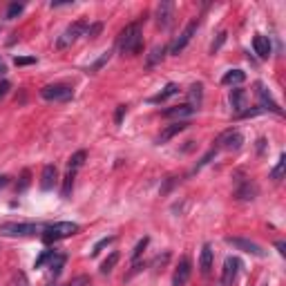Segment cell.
<instances>
[{
    "instance_id": "obj_1",
    "label": "cell",
    "mask_w": 286,
    "mask_h": 286,
    "mask_svg": "<svg viewBox=\"0 0 286 286\" xmlns=\"http://www.w3.org/2000/svg\"><path fill=\"white\" fill-rule=\"evenodd\" d=\"M143 47V34H141V23H130L126 25L121 34H119V49L123 54H139Z\"/></svg>"
},
{
    "instance_id": "obj_2",
    "label": "cell",
    "mask_w": 286,
    "mask_h": 286,
    "mask_svg": "<svg viewBox=\"0 0 286 286\" xmlns=\"http://www.w3.org/2000/svg\"><path fill=\"white\" fill-rule=\"evenodd\" d=\"M81 231L79 223L74 221H56V223H49L43 233V242L45 244H54V242H61V239H67L72 235Z\"/></svg>"
},
{
    "instance_id": "obj_3",
    "label": "cell",
    "mask_w": 286,
    "mask_h": 286,
    "mask_svg": "<svg viewBox=\"0 0 286 286\" xmlns=\"http://www.w3.org/2000/svg\"><path fill=\"white\" fill-rule=\"evenodd\" d=\"M87 25H90L87 20H76V23H72L70 27H67L65 32L59 36V40H56V47H59V49H67L70 45H74L76 40H79V36H85Z\"/></svg>"
},
{
    "instance_id": "obj_4",
    "label": "cell",
    "mask_w": 286,
    "mask_h": 286,
    "mask_svg": "<svg viewBox=\"0 0 286 286\" xmlns=\"http://www.w3.org/2000/svg\"><path fill=\"white\" fill-rule=\"evenodd\" d=\"M38 233V223H23V221H7L0 223L3 237H32Z\"/></svg>"
},
{
    "instance_id": "obj_5",
    "label": "cell",
    "mask_w": 286,
    "mask_h": 286,
    "mask_svg": "<svg viewBox=\"0 0 286 286\" xmlns=\"http://www.w3.org/2000/svg\"><path fill=\"white\" fill-rule=\"evenodd\" d=\"M40 96L45 101H70V98H74V90L65 83H51L40 90Z\"/></svg>"
},
{
    "instance_id": "obj_6",
    "label": "cell",
    "mask_w": 286,
    "mask_h": 286,
    "mask_svg": "<svg viewBox=\"0 0 286 286\" xmlns=\"http://www.w3.org/2000/svg\"><path fill=\"white\" fill-rule=\"evenodd\" d=\"M197 27H199V20H197V18H192V20H190V23H188V25H186V29H184V32H181V34H179V38H177V40H175V43H173V47H170V54H175V56H179V54H181V51H184V49H186V45H188V43H190V40H192V36H195V34H197Z\"/></svg>"
},
{
    "instance_id": "obj_7",
    "label": "cell",
    "mask_w": 286,
    "mask_h": 286,
    "mask_svg": "<svg viewBox=\"0 0 286 286\" xmlns=\"http://www.w3.org/2000/svg\"><path fill=\"white\" fill-rule=\"evenodd\" d=\"M226 244L235 246L237 251H244V253H251L255 257H266V251H264L259 244L251 242V239H242V237H226Z\"/></svg>"
},
{
    "instance_id": "obj_8",
    "label": "cell",
    "mask_w": 286,
    "mask_h": 286,
    "mask_svg": "<svg viewBox=\"0 0 286 286\" xmlns=\"http://www.w3.org/2000/svg\"><path fill=\"white\" fill-rule=\"evenodd\" d=\"M242 268V259L239 257H226L221 268V286H233V282L237 279V273Z\"/></svg>"
},
{
    "instance_id": "obj_9",
    "label": "cell",
    "mask_w": 286,
    "mask_h": 286,
    "mask_svg": "<svg viewBox=\"0 0 286 286\" xmlns=\"http://www.w3.org/2000/svg\"><path fill=\"white\" fill-rule=\"evenodd\" d=\"M255 94H257V98H259V105H262V110H270V112H275V114H282V107H279L277 101L270 96V92L266 90V85H264V83H255Z\"/></svg>"
},
{
    "instance_id": "obj_10",
    "label": "cell",
    "mask_w": 286,
    "mask_h": 286,
    "mask_svg": "<svg viewBox=\"0 0 286 286\" xmlns=\"http://www.w3.org/2000/svg\"><path fill=\"white\" fill-rule=\"evenodd\" d=\"M190 273H192V264L188 257H181L179 264L175 268V275H173V286H186L190 279Z\"/></svg>"
},
{
    "instance_id": "obj_11",
    "label": "cell",
    "mask_w": 286,
    "mask_h": 286,
    "mask_svg": "<svg viewBox=\"0 0 286 286\" xmlns=\"http://www.w3.org/2000/svg\"><path fill=\"white\" fill-rule=\"evenodd\" d=\"M173 14H175V5L168 3V0H163V3L157 7V25L161 29L170 27V23H173Z\"/></svg>"
},
{
    "instance_id": "obj_12",
    "label": "cell",
    "mask_w": 286,
    "mask_h": 286,
    "mask_svg": "<svg viewBox=\"0 0 286 286\" xmlns=\"http://www.w3.org/2000/svg\"><path fill=\"white\" fill-rule=\"evenodd\" d=\"M244 143V137L237 132V130H228L226 134H221L219 137V145L223 150H239Z\"/></svg>"
},
{
    "instance_id": "obj_13",
    "label": "cell",
    "mask_w": 286,
    "mask_h": 286,
    "mask_svg": "<svg viewBox=\"0 0 286 286\" xmlns=\"http://www.w3.org/2000/svg\"><path fill=\"white\" fill-rule=\"evenodd\" d=\"M56 177H59V170H56L54 163H47L43 168V175H40V190H51L56 184Z\"/></svg>"
},
{
    "instance_id": "obj_14",
    "label": "cell",
    "mask_w": 286,
    "mask_h": 286,
    "mask_svg": "<svg viewBox=\"0 0 286 286\" xmlns=\"http://www.w3.org/2000/svg\"><path fill=\"white\" fill-rule=\"evenodd\" d=\"M197 110L190 105V103H184V105H175V107H168V110H163V117L165 119H186V117H192Z\"/></svg>"
},
{
    "instance_id": "obj_15",
    "label": "cell",
    "mask_w": 286,
    "mask_h": 286,
    "mask_svg": "<svg viewBox=\"0 0 286 286\" xmlns=\"http://www.w3.org/2000/svg\"><path fill=\"white\" fill-rule=\"evenodd\" d=\"M246 98H248L246 90H242V87H233L231 90V105L237 114L244 112V107H246Z\"/></svg>"
},
{
    "instance_id": "obj_16",
    "label": "cell",
    "mask_w": 286,
    "mask_h": 286,
    "mask_svg": "<svg viewBox=\"0 0 286 286\" xmlns=\"http://www.w3.org/2000/svg\"><path fill=\"white\" fill-rule=\"evenodd\" d=\"M253 49H255V54H257L259 59H268L270 56V40L266 38V36L257 34L253 38Z\"/></svg>"
},
{
    "instance_id": "obj_17",
    "label": "cell",
    "mask_w": 286,
    "mask_h": 286,
    "mask_svg": "<svg viewBox=\"0 0 286 286\" xmlns=\"http://www.w3.org/2000/svg\"><path fill=\"white\" fill-rule=\"evenodd\" d=\"M212 257H215V253H212V246L210 244H204V248H201V255H199V268L201 273L208 275L212 268Z\"/></svg>"
},
{
    "instance_id": "obj_18",
    "label": "cell",
    "mask_w": 286,
    "mask_h": 286,
    "mask_svg": "<svg viewBox=\"0 0 286 286\" xmlns=\"http://www.w3.org/2000/svg\"><path fill=\"white\" fill-rule=\"evenodd\" d=\"M186 128H188V123H184V121H177V123H173V126H168L163 132L159 134V143H168L170 139L177 137L179 132H184Z\"/></svg>"
},
{
    "instance_id": "obj_19",
    "label": "cell",
    "mask_w": 286,
    "mask_h": 286,
    "mask_svg": "<svg viewBox=\"0 0 286 286\" xmlns=\"http://www.w3.org/2000/svg\"><path fill=\"white\" fill-rule=\"evenodd\" d=\"M244 81H246V72L244 70H231V72H226L221 79L223 85H242Z\"/></svg>"
},
{
    "instance_id": "obj_20",
    "label": "cell",
    "mask_w": 286,
    "mask_h": 286,
    "mask_svg": "<svg viewBox=\"0 0 286 286\" xmlns=\"http://www.w3.org/2000/svg\"><path fill=\"white\" fill-rule=\"evenodd\" d=\"M175 94H179V85H177V83H168V85H165L157 96L150 98V103H163V101H168V98L175 96Z\"/></svg>"
},
{
    "instance_id": "obj_21",
    "label": "cell",
    "mask_w": 286,
    "mask_h": 286,
    "mask_svg": "<svg viewBox=\"0 0 286 286\" xmlns=\"http://www.w3.org/2000/svg\"><path fill=\"white\" fill-rule=\"evenodd\" d=\"M74 179H76V170H67L65 179H63V188H61V195H63V199L72 195V188H74Z\"/></svg>"
},
{
    "instance_id": "obj_22",
    "label": "cell",
    "mask_w": 286,
    "mask_h": 286,
    "mask_svg": "<svg viewBox=\"0 0 286 286\" xmlns=\"http://www.w3.org/2000/svg\"><path fill=\"white\" fill-rule=\"evenodd\" d=\"M284 173H286V154H279L277 165L270 170V179H273V181H282L284 179Z\"/></svg>"
},
{
    "instance_id": "obj_23",
    "label": "cell",
    "mask_w": 286,
    "mask_h": 286,
    "mask_svg": "<svg viewBox=\"0 0 286 286\" xmlns=\"http://www.w3.org/2000/svg\"><path fill=\"white\" fill-rule=\"evenodd\" d=\"M201 90H204V87H201V83H195V85L190 87V92H188V94H190V101H192L190 105L195 107V110H199L201 98H204V92H201Z\"/></svg>"
},
{
    "instance_id": "obj_24",
    "label": "cell",
    "mask_w": 286,
    "mask_h": 286,
    "mask_svg": "<svg viewBox=\"0 0 286 286\" xmlns=\"http://www.w3.org/2000/svg\"><path fill=\"white\" fill-rule=\"evenodd\" d=\"M63 264H65V255L63 253H54L49 259V268H51V275H61V270H63Z\"/></svg>"
},
{
    "instance_id": "obj_25",
    "label": "cell",
    "mask_w": 286,
    "mask_h": 286,
    "mask_svg": "<svg viewBox=\"0 0 286 286\" xmlns=\"http://www.w3.org/2000/svg\"><path fill=\"white\" fill-rule=\"evenodd\" d=\"M85 159H87V152L85 150H79V152H74L70 157V161H67V165H70V170H79L83 163H85Z\"/></svg>"
},
{
    "instance_id": "obj_26",
    "label": "cell",
    "mask_w": 286,
    "mask_h": 286,
    "mask_svg": "<svg viewBox=\"0 0 286 286\" xmlns=\"http://www.w3.org/2000/svg\"><path fill=\"white\" fill-rule=\"evenodd\" d=\"M255 192H257V188H255L253 184H248V181H246V184H244L242 188L235 192V197H237V199H253Z\"/></svg>"
},
{
    "instance_id": "obj_27",
    "label": "cell",
    "mask_w": 286,
    "mask_h": 286,
    "mask_svg": "<svg viewBox=\"0 0 286 286\" xmlns=\"http://www.w3.org/2000/svg\"><path fill=\"white\" fill-rule=\"evenodd\" d=\"M23 9H25V5H23V3H12V5L7 7V14H5V18H7V20L18 18L20 14H23Z\"/></svg>"
},
{
    "instance_id": "obj_28",
    "label": "cell",
    "mask_w": 286,
    "mask_h": 286,
    "mask_svg": "<svg viewBox=\"0 0 286 286\" xmlns=\"http://www.w3.org/2000/svg\"><path fill=\"white\" fill-rule=\"evenodd\" d=\"M117 262H119V253H112V255H110V257H107V259H105V262H103V264H101V273H103V275H107V273H112V268H114V266H117Z\"/></svg>"
},
{
    "instance_id": "obj_29",
    "label": "cell",
    "mask_w": 286,
    "mask_h": 286,
    "mask_svg": "<svg viewBox=\"0 0 286 286\" xmlns=\"http://www.w3.org/2000/svg\"><path fill=\"white\" fill-rule=\"evenodd\" d=\"M148 242L150 239L148 237H143V239H139V244L137 246H134V251H132V262H137L139 257H141V253L145 251V246H148Z\"/></svg>"
},
{
    "instance_id": "obj_30",
    "label": "cell",
    "mask_w": 286,
    "mask_h": 286,
    "mask_svg": "<svg viewBox=\"0 0 286 286\" xmlns=\"http://www.w3.org/2000/svg\"><path fill=\"white\" fill-rule=\"evenodd\" d=\"M165 56V47H154L152 49V54L148 56V65H154V63H159L161 59Z\"/></svg>"
},
{
    "instance_id": "obj_31",
    "label": "cell",
    "mask_w": 286,
    "mask_h": 286,
    "mask_svg": "<svg viewBox=\"0 0 286 286\" xmlns=\"http://www.w3.org/2000/svg\"><path fill=\"white\" fill-rule=\"evenodd\" d=\"M112 242H114V235H110V237H103V239H98V242L94 244V248H92V255H98V253H101V248L110 246Z\"/></svg>"
},
{
    "instance_id": "obj_32",
    "label": "cell",
    "mask_w": 286,
    "mask_h": 286,
    "mask_svg": "<svg viewBox=\"0 0 286 286\" xmlns=\"http://www.w3.org/2000/svg\"><path fill=\"white\" fill-rule=\"evenodd\" d=\"M101 29H103V23H92V25H87L85 36L87 38H96V36L101 34Z\"/></svg>"
},
{
    "instance_id": "obj_33",
    "label": "cell",
    "mask_w": 286,
    "mask_h": 286,
    "mask_svg": "<svg viewBox=\"0 0 286 286\" xmlns=\"http://www.w3.org/2000/svg\"><path fill=\"white\" fill-rule=\"evenodd\" d=\"M107 59H110V51H103V56H101V59H98V61H96V63L92 65V67H87V72H92V74H94L96 70H101V67L105 65V61H107Z\"/></svg>"
},
{
    "instance_id": "obj_34",
    "label": "cell",
    "mask_w": 286,
    "mask_h": 286,
    "mask_svg": "<svg viewBox=\"0 0 286 286\" xmlns=\"http://www.w3.org/2000/svg\"><path fill=\"white\" fill-rule=\"evenodd\" d=\"M54 253H56V251H45V253L34 262V268H43V264H45V262H49L51 255H54Z\"/></svg>"
},
{
    "instance_id": "obj_35",
    "label": "cell",
    "mask_w": 286,
    "mask_h": 286,
    "mask_svg": "<svg viewBox=\"0 0 286 286\" xmlns=\"http://www.w3.org/2000/svg\"><path fill=\"white\" fill-rule=\"evenodd\" d=\"M14 63H16L18 67H23V65H34L36 59H34V56H16V59H14Z\"/></svg>"
},
{
    "instance_id": "obj_36",
    "label": "cell",
    "mask_w": 286,
    "mask_h": 286,
    "mask_svg": "<svg viewBox=\"0 0 286 286\" xmlns=\"http://www.w3.org/2000/svg\"><path fill=\"white\" fill-rule=\"evenodd\" d=\"M128 114V105H119L117 107V114H114V121H117V126H121L123 123V117Z\"/></svg>"
},
{
    "instance_id": "obj_37",
    "label": "cell",
    "mask_w": 286,
    "mask_h": 286,
    "mask_svg": "<svg viewBox=\"0 0 286 286\" xmlns=\"http://www.w3.org/2000/svg\"><path fill=\"white\" fill-rule=\"evenodd\" d=\"M67 286H90V277L87 275H79V277H74Z\"/></svg>"
},
{
    "instance_id": "obj_38",
    "label": "cell",
    "mask_w": 286,
    "mask_h": 286,
    "mask_svg": "<svg viewBox=\"0 0 286 286\" xmlns=\"http://www.w3.org/2000/svg\"><path fill=\"white\" fill-rule=\"evenodd\" d=\"M223 40H226V32H221V34H219V38H217V43H212V47H210V49H212V54H215V51L221 47Z\"/></svg>"
},
{
    "instance_id": "obj_39",
    "label": "cell",
    "mask_w": 286,
    "mask_h": 286,
    "mask_svg": "<svg viewBox=\"0 0 286 286\" xmlns=\"http://www.w3.org/2000/svg\"><path fill=\"white\" fill-rule=\"evenodd\" d=\"M7 90H9V83H7V81H3V83H0V98L7 94Z\"/></svg>"
},
{
    "instance_id": "obj_40",
    "label": "cell",
    "mask_w": 286,
    "mask_h": 286,
    "mask_svg": "<svg viewBox=\"0 0 286 286\" xmlns=\"http://www.w3.org/2000/svg\"><path fill=\"white\" fill-rule=\"evenodd\" d=\"M277 251H279V255H286V244L284 242H277Z\"/></svg>"
},
{
    "instance_id": "obj_41",
    "label": "cell",
    "mask_w": 286,
    "mask_h": 286,
    "mask_svg": "<svg viewBox=\"0 0 286 286\" xmlns=\"http://www.w3.org/2000/svg\"><path fill=\"white\" fill-rule=\"evenodd\" d=\"M7 184H9V177H0V188H5Z\"/></svg>"
},
{
    "instance_id": "obj_42",
    "label": "cell",
    "mask_w": 286,
    "mask_h": 286,
    "mask_svg": "<svg viewBox=\"0 0 286 286\" xmlns=\"http://www.w3.org/2000/svg\"><path fill=\"white\" fill-rule=\"evenodd\" d=\"M0 74H5V63L0 61Z\"/></svg>"
}]
</instances>
